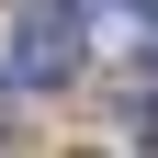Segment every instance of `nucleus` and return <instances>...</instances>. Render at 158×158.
I'll return each instance as SVG.
<instances>
[{
    "label": "nucleus",
    "instance_id": "nucleus-1",
    "mask_svg": "<svg viewBox=\"0 0 158 158\" xmlns=\"http://www.w3.org/2000/svg\"><path fill=\"white\" fill-rule=\"evenodd\" d=\"M79 56H90L79 0H34L23 34H11V79H23V90H56V79H79Z\"/></svg>",
    "mask_w": 158,
    "mask_h": 158
},
{
    "label": "nucleus",
    "instance_id": "nucleus-2",
    "mask_svg": "<svg viewBox=\"0 0 158 158\" xmlns=\"http://www.w3.org/2000/svg\"><path fill=\"white\" fill-rule=\"evenodd\" d=\"M124 124H135V135L158 147V79H135V90H124Z\"/></svg>",
    "mask_w": 158,
    "mask_h": 158
},
{
    "label": "nucleus",
    "instance_id": "nucleus-3",
    "mask_svg": "<svg viewBox=\"0 0 158 158\" xmlns=\"http://www.w3.org/2000/svg\"><path fill=\"white\" fill-rule=\"evenodd\" d=\"M124 11H135V23H147V34H158V0H124Z\"/></svg>",
    "mask_w": 158,
    "mask_h": 158
}]
</instances>
